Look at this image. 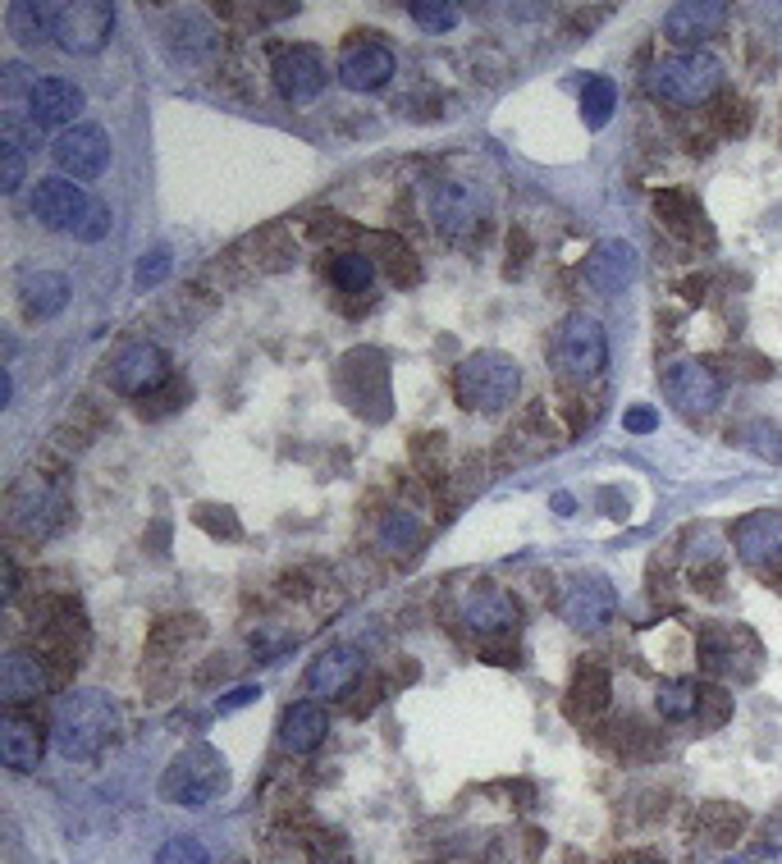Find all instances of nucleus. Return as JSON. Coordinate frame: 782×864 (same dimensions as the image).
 I'll list each match as a JSON object with an SVG mask.
<instances>
[{"label": "nucleus", "mask_w": 782, "mask_h": 864, "mask_svg": "<svg viewBox=\"0 0 782 864\" xmlns=\"http://www.w3.org/2000/svg\"><path fill=\"white\" fill-rule=\"evenodd\" d=\"M119 732V705L106 690H70L51 714V741L64 759H92Z\"/></svg>", "instance_id": "1"}, {"label": "nucleus", "mask_w": 782, "mask_h": 864, "mask_svg": "<svg viewBox=\"0 0 782 864\" xmlns=\"http://www.w3.org/2000/svg\"><path fill=\"white\" fill-rule=\"evenodd\" d=\"M719 83H723V60L713 51H677L650 69V92L672 101V106H700V101L719 92Z\"/></svg>", "instance_id": "2"}, {"label": "nucleus", "mask_w": 782, "mask_h": 864, "mask_svg": "<svg viewBox=\"0 0 782 864\" xmlns=\"http://www.w3.org/2000/svg\"><path fill=\"white\" fill-rule=\"evenodd\" d=\"M522 389V371L508 353H471L458 366V403L467 412H503Z\"/></svg>", "instance_id": "3"}, {"label": "nucleus", "mask_w": 782, "mask_h": 864, "mask_svg": "<svg viewBox=\"0 0 782 864\" xmlns=\"http://www.w3.org/2000/svg\"><path fill=\"white\" fill-rule=\"evenodd\" d=\"M225 787H229L225 759H220L211 746H192V750H184L175 764L165 769V778H160V797H165L169 805H207V801L220 797Z\"/></svg>", "instance_id": "4"}, {"label": "nucleus", "mask_w": 782, "mask_h": 864, "mask_svg": "<svg viewBox=\"0 0 782 864\" xmlns=\"http://www.w3.org/2000/svg\"><path fill=\"white\" fill-rule=\"evenodd\" d=\"M554 362L567 379H591L608 362V339L595 316H567L554 343Z\"/></svg>", "instance_id": "5"}, {"label": "nucleus", "mask_w": 782, "mask_h": 864, "mask_svg": "<svg viewBox=\"0 0 782 864\" xmlns=\"http://www.w3.org/2000/svg\"><path fill=\"white\" fill-rule=\"evenodd\" d=\"M115 32V6L106 0H74V6H60L55 19V42L70 55H96L111 42Z\"/></svg>", "instance_id": "6"}, {"label": "nucleus", "mask_w": 782, "mask_h": 864, "mask_svg": "<svg viewBox=\"0 0 782 864\" xmlns=\"http://www.w3.org/2000/svg\"><path fill=\"white\" fill-rule=\"evenodd\" d=\"M51 156H55V165L74 184L79 179H101V175H106V165H111V137H106V128H101V124H74L70 133L55 137Z\"/></svg>", "instance_id": "7"}, {"label": "nucleus", "mask_w": 782, "mask_h": 864, "mask_svg": "<svg viewBox=\"0 0 782 864\" xmlns=\"http://www.w3.org/2000/svg\"><path fill=\"white\" fill-rule=\"evenodd\" d=\"M664 394L682 417H709L723 398V385L705 362H677L664 371Z\"/></svg>", "instance_id": "8"}, {"label": "nucleus", "mask_w": 782, "mask_h": 864, "mask_svg": "<svg viewBox=\"0 0 782 864\" xmlns=\"http://www.w3.org/2000/svg\"><path fill=\"white\" fill-rule=\"evenodd\" d=\"M618 600H614V585H608L599 572H586L567 585L563 595V622L576 632H599L608 617H614Z\"/></svg>", "instance_id": "9"}, {"label": "nucleus", "mask_w": 782, "mask_h": 864, "mask_svg": "<svg viewBox=\"0 0 782 864\" xmlns=\"http://www.w3.org/2000/svg\"><path fill=\"white\" fill-rule=\"evenodd\" d=\"M38 220L46 225V229H64V233H83V225H87V216H92V197L74 184V179H46L42 188H38Z\"/></svg>", "instance_id": "10"}, {"label": "nucleus", "mask_w": 782, "mask_h": 864, "mask_svg": "<svg viewBox=\"0 0 782 864\" xmlns=\"http://www.w3.org/2000/svg\"><path fill=\"white\" fill-rule=\"evenodd\" d=\"M87 106V96L70 79H42L28 96V119L38 128H74Z\"/></svg>", "instance_id": "11"}, {"label": "nucleus", "mask_w": 782, "mask_h": 864, "mask_svg": "<svg viewBox=\"0 0 782 864\" xmlns=\"http://www.w3.org/2000/svg\"><path fill=\"white\" fill-rule=\"evenodd\" d=\"M366 659H362V649L353 645H330L325 654H316L312 668H307V690L316 700H338V696H348V686L362 677Z\"/></svg>", "instance_id": "12"}, {"label": "nucleus", "mask_w": 782, "mask_h": 864, "mask_svg": "<svg viewBox=\"0 0 782 864\" xmlns=\"http://www.w3.org/2000/svg\"><path fill=\"white\" fill-rule=\"evenodd\" d=\"M723 19H728V6H719V0H682V6H672L664 14V38L687 51H700V42L713 38L723 28Z\"/></svg>", "instance_id": "13"}, {"label": "nucleus", "mask_w": 782, "mask_h": 864, "mask_svg": "<svg viewBox=\"0 0 782 864\" xmlns=\"http://www.w3.org/2000/svg\"><path fill=\"white\" fill-rule=\"evenodd\" d=\"M636 270H640V257L632 243H623V238H608V243H599L586 261V284L599 293V298H614L623 289H632L636 280Z\"/></svg>", "instance_id": "14"}, {"label": "nucleus", "mask_w": 782, "mask_h": 864, "mask_svg": "<svg viewBox=\"0 0 782 864\" xmlns=\"http://www.w3.org/2000/svg\"><path fill=\"white\" fill-rule=\"evenodd\" d=\"M430 216H435V225L445 233L467 238L476 225L486 220V197L476 192L471 184H439L435 197H430Z\"/></svg>", "instance_id": "15"}, {"label": "nucleus", "mask_w": 782, "mask_h": 864, "mask_svg": "<svg viewBox=\"0 0 782 864\" xmlns=\"http://www.w3.org/2000/svg\"><path fill=\"white\" fill-rule=\"evenodd\" d=\"M165 375H169V362L156 343H133L111 366V379L119 394H152L156 385H165Z\"/></svg>", "instance_id": "16"}, {"label": "nucleus", "mask_w": 782, "mask_h": 864, "mask_svg": "<svg viewBox=\"0 0 782 864\" xmlns=\"http://www.w3.org/2000/svg\"><path fill=\"white\" fill-rule=\"evenodd\" d=\"M338 79L353 92H376L394 79V51L385 42H353L338 60Z\"/></svg>", "instance_id": "17"}, {"label": "nucleus", "mask_w": 782, "mask_h": 864, "mask_svg": "<svg viewBox=\"0 0 782 864\" xmlns=\"http://www.w3.org/2000/svg\"><path fill=\"white\" fill-rule=\"evenodd\" d=\"M275 87L289 101H312L325 87V64L312 46H289L275 55Z\"/></svg>", "instance_id": "18"}, {"label": "nucleus", "mask_w": 782, "mask_h": 864, "mask_svg": "<svg viewBox=\"0 0 782 864\" xmlns=\"http://www.w3.org/2000/svg\"><path fill=\"white\" fill-rule=\"evenodd\" d=\"M737 554L751 568H769L782 559V512H751L737 522Z\"/></svg>", "instance_id": "19"}, {"label": "nucleus", "mask_w": 782, "mask_h": 864, "mask_svg": "<svg viewBox=\"0 0 782 864\" xmlns=\"http://www.w3.org/2000/svg\"><path fill=\"white\" fill-rule=\"evenodd\" d=\"M458 617H462V627L476 632V636H499L508 627H518V600L503 595V591H476V595L462 600Z\"/></svg>", "instance_id": "20"}, {"label": "nucleus", "mask_w": 782, "mask_h": 864, "mask_svg": "<svg viewBox=\"0 0 782 864\" xmlns=\"http://www.w3.org/2000/svg\"><path fill=\"white\" fill-rule=\"evenodd\" d=\"M55 19H60V6H46V0H14V6L6 10L10 38L28 51L55 38Z\"/></svg>", "instance_id": "21"}, {"label": "nucleus", "mask_w": 782, "mask_h": 864, "mask_svg": "<svg viewBox=\"0 0 782 864\" xmlns=\"http://www.w3.org/2000/svg\"><path fill=\"white\" fill-rule=\"evenodd\" d=\"M0 759L14 773H32L42 764V732L32 718H6L0 722Z\"/></svg>", "instance_id": "22"}, {"label": "nucleus", "mask_w": 782, "mask_h": 864, "mask_svg": "<svg viewBox=\"0 0 782 864\" xmlns=\"http://www.w3.org/2000/svg\"><path fill=\"white\" fill-rule=\"evenodd\" d=\"M325 732H330V714L321 709V705H289L284 709V722H280V741H284V750H293V754H312L321 741H325Z\"/></svg>", "instance_id": "23"}, {"label": "nucleus", "mask_w": 782, "mask_h": 864, "mask_svg": "<svg viewBox=\"0 0 782 864\" xmlns=\"http://www.w3.org/2000/svg\"><path fill=\"white\" fill-rule=\"evenodd\" d=\"M19 298L28 306V316H55V311H64V302H70V280H64L60 270H28L23 280H19Z\"/></svg>", "instance_id": "24"}, {"label": "nucleus", "mask_w": 782, "mask_h": 864, "mask_svg": "<svg viewBox=\"0 0 782 864\" xmlns=\"http://www.w3.org/2000/svg\"><path fill=\"white\" fill-rule=\"evenodd\" d=\"M10 517H14V527H23L32 535H46L55 527V517H60V503L42 480H28V486H19L14 499H10Z\"/></svg>", "instance_id": "25"}, {"label": "nucleus", "mask_w": 782, "mask_h": 864, "mask_svg": "<svg viewBox=\"0 0 782 864\" xmlns=\"http://www.w3.org/2000/svg\"><path fill=\"white\" fill-rule=\"evenodd\" d=\"M42 690H46V673L38 659H28V654H6L0 659V700L6 705L38 700Z\"/></svg>", "instance_id": "26"}, {"label": "nucleus", "mask_w": 782, "mask_h": 864, "mask_svg": "<svg viewBox=\"0 0 782 864\" xmlns=\"http://www.w3.org/2000/svg\"><path fill=\"white\" fill-rule=\"evenodd\" d=\"M169 42H175V55L179 60H211L216 51H220V38H216V28L207 23V19H197V14H188V19H179L175 23V32H169Z\"/></svg>", "instance_id": "27"}, {"label": "nucleus", "mask_w": 782, "mask_h": 864, "mask_svg": "<svg viewBox=\"0 0 782 864\" xmlns=\"http://www.w3.org/2000/svg\"><path fill=\"white\" fill-rule=\"evenodd\" d=\"M655 705H659V714L664 718H691L696 714V705H700V686L696 681H682V677H677V681H664L659 686V696H655Z\"/></svg>", "instance_id": "28"}, {"label": "nucleus", "mask_w": 782, "mask_h": 864, "mask_svg": "<svg viewBox=\"0 0 782 864\" xmlns=\"http://www.w3.org/2000/svg\"><path fill=\"white\" fill-rule=\"evenodd\" d=\"M417 540H421V522H417V517H407V512H394L389 522L380 527V549H385V554H394V559L413 554Z\"/></svg>", "instance_id": "29"}, {"label": "nucleus", "mask_w": 782, "mask_h": 864, "mask_svg": "<svg viewBox=\"0 0 782 864\" xmlns=\"http://www.w3.org/2000/svg\"><path fill=\"white\" fill-rule=\"evenodd\" d=\"M618 106V87L608 79H591L586 83V101H582V115H586V128H604L608 115Z\"/></svg>", "instance_id": "30"}, {"label": "nucleus", "mask_w": 782, "mask_h": 864, "mask_svg": "<svg viewBox=\"0 0 782 864\" xmlns=\"http://www.w3.org/2000/svg\"><path fill=\"white\" fill-rule=\"evenodd\" d=\"M407 14H413V23H421L426 32H453L458 28V6H449V0H413Z\"/></svg>", "instance_id": "31"}, {"label": "nucleus", "mask_w": 782, "mask_h": 864, "mask_svg": "<svg viewBox=\"0 0 782 864\" xmlns=\"http://www.w3.org/2000/svg\"><path fill=\"white\" fill-rule=\"evenodd\" d=\"M334 284L344 289V293H366L371 284H376V266H371L366 257H338L334 261Z\"/></svg>", "instance_id": "32"}, {"label": "nucleus", "mask_w": 782, "mask_h": 864, "mask_svg": "<svg viewBox=\"0 0 782 864\" xmlns=\"http://www.w3.org/2000/svg\"><path fill=\"white\" fill-rule=\"evenodd\" d=\"M156 864H211L207 846L197 837H169L160 851H156Z\"/></svg>", "instance_id": "33"}, {"label": "nucleus", "mask_w": 782, "mask_h": 864, "mask_svg": "<svg viewBox=\"0 0 782 864\" xmlns=\"http://www.w3.org/2000/svg\"><path fill=\"white\" fill-rule=\"evenodd\" d=\"M19 184H23V147L6 143V152H0V188L14 192Z\"/></svg>", "instance_id": "34"}, {"label": "nucleus", "mask_w": 782, "mask_h": 864, "mask_svg": "<svg viewBox=\"0 0 782 864\" xmlns=\"http://www.w3.org/2000/svg\"><path fill=\"white\" fill-rule=\"evenodd\" d=\"M623 426H627L632 435H650V430L659 426V412H655V407H645V403H636V407H627V412H623Z\"/></svg>", "instance_id": "35"}, {"label": "nucleus", "mask_w": 782, "mask_h": 864, "mask_svg": "<svg viewBox=\"0 0 782 864\" xmlns=\"http://www.w3.org/2000/svg\"><path fill=\"white\" fill-rule=\"evenodd\" d=\"M165 274H169V252H152V257H143V261H138V284H143V289L160 284Z\"/></svg>", "instance_id": "36"}, {"label": "nucleus", "mask_w": 782, "mask_h": 864, "mask_svg": "<svg viewBox=\"0 0 782 864\" xmlns=\"http://www.w3.org/2000/svg\"><path fill=\"white\" fill-rule=\"evenodd\" d=\"M106 233H111V206H101V201H96L79 238H83V243H96V238H106Z\"/></svg>", "instance_id": "37"}, {"label": "nucleus", "mask_w": 782, "mask_h": 864, "mask_svg": "<svg viewBox=\"0 0 782 864\" xmlns=\"http://www.w3.org/2000/svg\"><path fill=\"white\" fill-rule=\"evenodd\" d=\"M751 448L760 458H782V439H778V430H769V426H755V435H751Z\"/></svg>", "instance_id": "38"}, {"label": "nucleus", "mask_w": 782, "mask_h": 864, "mask_svg": "<svg viewBox=\"0 0 782 864\" xmlns=\"http://www.w3.org/2000/svg\"><path fill=\"white\" fill-rule=\"evenodd\" d=\"M732 864H782V851H778V846H755V851L737 855Z\"/></svg>", "instance_id": "39"}, {"label": "nucleus", "mask_w": 782, "mask_h": 864, "mask_svg": "<svg viewBox=\"0 0 782 864\" xmlns=\"http://www.w3.org/2000/svg\"><path fill=\"white\" fill-rule=\"evenodd\" d=\"M261 690L257 686H243V690H229V696L220 700V709H238V705H248V700H257Z\"/></svg>", "instance_id": "40"}, {"label": "nucleus", "mask_w": 782, "mask_h": 864, "mask_svg": "<svg viewBox=\"0 0 782 864\" xmlns=\"http://www.w3.org/2000/svg\"><path fill=\"white\" fill-rule=\"evenodd\" d=\"M554 508L567 517V512H572V495H554Z\"/></svg>", "instance_id": "41"}]
</instances>
